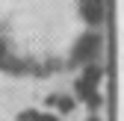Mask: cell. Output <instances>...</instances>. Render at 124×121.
<instances>
[{"label":"cell","mask_w":124,"mask_h":121,"mask_svg":"<svg viewBox=\"0 0 124 121\" xmlns=\"http://www.w3.org/2000/svg\"><path fill=\"white\" fill-rule=\"evenodd\" d=\"M103 0H0V74L50 80L89 56Z\"/></svg>","instance_id":"obj_1"}]
</instances>
